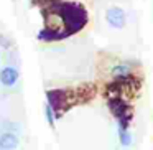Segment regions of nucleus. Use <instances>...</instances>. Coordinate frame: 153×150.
Wrapping results in <instances>:
<instances>
[{
  "instance_id": "f257e3e1",
  "label": "nucleus",
  "mask_w": 153,
  "mask_h": 150,
  "mask_svg": "<svg viewBox=\"0 0 153 150\" xmlns=\"http://www.w3.org/2000/svg\"><path fill=\"white\" fill-rule=\"evenodd\" d=\"M48 104L51 106V109L54 110V116L59 117L63 112H66L68 106H69V97L68 93L63 89H53L48 91Z\"/></svg>"
},
{
  "instance_id": "f03ea898",
  "label": "nucleus",
  "mask_w": 153,
  "mask_h": 150,
  "mask_svg": "<svg viewBox=\"0 0 153 150\" xmlns=\"http://www.w3.org/2000/svg\"><path fill=\"white\" fill-rule=\"evenodd\" d=\"M105 20L112 28L122 30V28L125 27V23H127V15L120 7H110L109 10L105 12Z\"/></svg>"
},
{
  "instance_id": "7ed1b4c3",
  "label": "nucleus",
  "mask_w": 153,
  "mask_h": 150,
  "mask_svg": "<svg viewBox=\"0 0 153 150\" xmlns=\"http://www.w3.org/2000/svg\"><path fill=\"white\" fill-rule=\"evenodd\" d=\"M20 73H18L17 68L13 66H5L4 69H0V84L5 87H12L17 84Z\"/></svg>"
},
{
  "instance_id": "20e7f679",
  "label": "nucleus",
  "mask_w": 153,
  "mask_h": 150,
  "mask_svg": "<svg viewBox=\"0 0 153 150\" xmlns=\"http://www.w3.org/2000/svg\"><path fill=\"white\" fill-rule=\"evenodd\" d=\"M20 140L15 134L10 132H5L0 135V150H12V149H17Z\"/></svg>"
},
{
  "instance_id": "39448f33",
  "label": "nucleus",
  "mask_w": 153,
  "mask_h": 150,
  "mask_svg": "<svg viewBox=\"0 0 153 150\" xmlns=\"http://www.w3.org/2000/svg\"><path fill=\"white\" fill-rule=\"evenodd\" d=\"M112 74L115 79H123V78L132 76V69L127 64H117V66L112 68Z\"/></svg>"
},
{
  "instance_id": "423d86ee",
  "label": "nucleus",
  "mask_w": 153,
  "mask_h": 150,
  "mask_svg": "<svg viewBox=\"0 0 153 150\" xmlns=\"http://www.w3.org/2000/svg\"><path fill=\"white\" fill-rule=\"evenodd\" d=\"M119 140L123 147H128L130 143H132V134H130V130L119 127Z\"/></svg>"
},
{
  "instance_id": "0eeeda50",
  "label": "nucleus",
  "mask_w": 153,
  "mask_h": 150,
  "mask_svg": "<svg viewBox=\"0 0 153 150\" xmlns=\"http://www.w3.org/2000/svg\"><path fill=\"white\" fill-rule=\"evenodd\" d=\"M45 117H46V122L53 127L54 125V120H56V116H54V110L51 109V106L48 102H46V106H45Z\"/></svg>"
},
{
  "instance_id": "6e6552de",
  "label": "nucleus",
  "mask_w": 153,
  "mask_h": 150,
  "mask_svg": "<svg viewBox=\"0 0 153 150\" xmlns=\"http://www.w3.org/2000/svg\"><path fill=\"white\" fill-rule=\"evenodd\" d=\"M0 61H2V56H0Z\"/></svg>"
}]
</instances>
